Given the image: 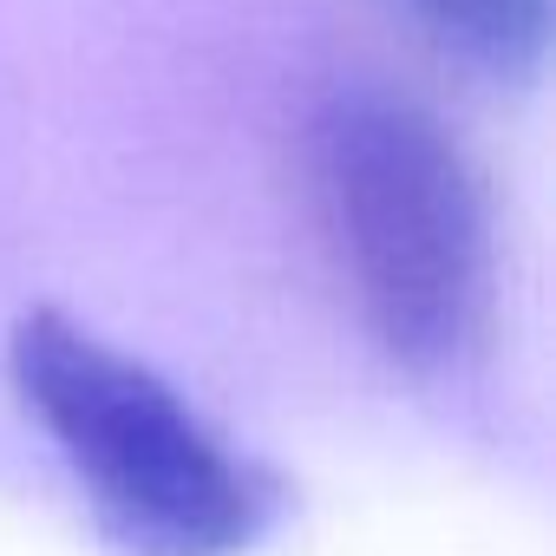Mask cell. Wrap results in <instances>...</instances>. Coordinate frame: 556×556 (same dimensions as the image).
<instances>
[{"label": "cell", "mask_w": 556, "mask_h": 556, "mask_svg": "<svg viewBox=\"0 0 556 556\" xmlns=\"http://www.w3.org/2000/svg\"><path fill=\"white\" fill-rule=\"evenodd\" d=\"M308 197L367 341L406 374L465 367L497 308V223L452 125L387 86L308 118Z\"/></svg>", "instance_id": "cell-1"}, {"label": "cell", "mask_w": 556, "mask_h": 556, "mask_svg": "<svg viewBox=\"0 0 556 556\" xmlns=\"http://www.w3.org/2000/svg\"><path fill=\"white\" fill-rule=\"evenodd\" d=\"M8 387L131 556H242L289 504V484L164 374L60 308H27L8 328Z\"/></svg>", "instance_id": "cell-2"}, {"label": "cell", "mask_w": 556, "mask_h": 556, "mask_svg": "<svg viewBox=\"0 0 556 556\" xmlns=\"http://www.w3.org/2000/svg\"><path fill=\"white\" fill-rule=\"evenodd\" d=\"M426 47L484 73V79H530L549 53V0H400Z\"/></svg>", "instance_id": "cell-3"}]
</instances>
